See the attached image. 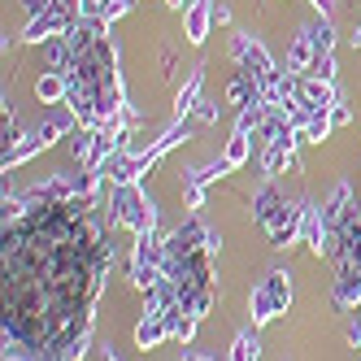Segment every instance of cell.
<instances>
[{"label": "cell", "instance_id": "1", "mask_svg": "<svg viewBox=\"0 0 361 361\" xmlns=\"http://www.w3.org/2000/svg\"><path fill=\"white\" fill-rule=\"evenodd\" d=\"M109 266V222L79 192L44 196L35 209L5 218V252H0L5 340L39 361L83 357L92 309Z\"/></svg>", "mask_w": 361, "mask_h": 361}, {"label": "cell", "instance_id": "2", "mask_svg": "<svg viewBox=\"0 0 361 361\" xmlns=\"http://www.w3.org/2000/svg\"><path fill=\"white\" fill-rule=\"evenodd\" d=\"M209 248H218V244L200 222H188L170 235V244H166L170 314L200 318L204 309H209Z\"/></svg>", "mask_w": 361, "mask_h": 361}, {"label": "cell", "instance_id": "3", "mask_svg": "<svg viewBox=\"0 0 361 361\" xmlns=\"http://www.w3.org/2000/svg\"><path fill=\"white\" fill-rule=\"evenodd\" d=\"M288 296H292V288H288V274H270L262 288L252 292V318L257 322H270L283 305H288Z\"/></svg>", "mask_w": 361, "mask_h": 361}, {"label": "cell", "instance_id": "4", "mask_svg": "<svg viewBox=\"0 0 361 361\" xmlns=\"http://www.w3.org/2000/svg\"><path fill=\"white\" fill-rule=\"evenodd\" d=\"M231 361H257V335H240L235 340V353H231Z\"/></svg>", "mask_w": 361, "mask_h": 361}, {"label": "cell", "instance_id": "5", "mask_svg": "<svg viewBox=\"0 0 361 361\" xmlns=\"http://www.w3.org/2000/svg\"><path fill=\"white\" fill-rule=\"evenodd\" d=\"M244 152H248V140H244V131H240L235 140H231V148H226V157H222V161H226L231 170H235V166L244 161Z\"/></svg>", "mask_w": 361, "mask_h": 361}, {"label": "cell", "instance_id": "6", "mask_svg": "<svg viewBox=\"0 0 361 361\" xmlns=\"http://www.w3.org/2000/svg\"><path fill=\"white\" fill-rule=\"evenodd\" d=\"M39 96H44V100L61 96V79H39Z\"/></svg>", "mask_w": 361, "mask_h": 361}, {"label": "cell", "instance_id": "7", "mask_svg": "<svg viewBox=\"0 0 361 361\" xmlns=\"http://www.w3.org/2000/svg\"><path fill=\"white\" fill-rule=\"evenodd\" d=\"M105 361H118V357H105Z\"/></svg>", "mask_w": 361, "mask_h": 361}]
</instances>
